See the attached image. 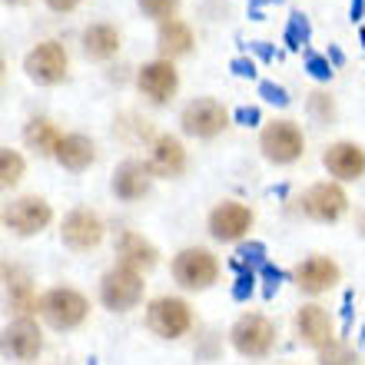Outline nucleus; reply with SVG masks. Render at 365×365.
I'll use <instances>...</instances> for the list:
<instances>
[{
  "label": "nucleus",
  "instance_id": "obj_33",
  "mask_svg": "<svg viewBox=\"0 0 365 365\" xmlns=\"http://www.w3.org/2000/svg\"><path fill=\"white\" fill-rule=\"evenodd\" d=\"M259 93H262V100H266V103H276V106H286L289 103L286 87H279V83H272V80H262Z\"/></svg>",
  "mask_w": 365,
  "mask_h": 365
},
{
  "label": "nucleus",
  "instance_id": "obj_39",
  "mask_svg": "<svg viewBox=\"0 0 365 365\" xmlns=\"http://www.w3.org/2000/svg\"><path fill=\"white\" fill-rule=\"evenodd\" d=\"M250 47H252V50H256V53H259V57H262V60H269V57H272V50H269V43H266V40H252Z\"/></svg>",
  "mask_w": 365,
  "mask_h": 365
},
{
  "label": "nucleus",
  "instance_id": "obj_8",
  "mask_svg": "<svg viewBox=\"0 0 365 365\" xmlns=\"http://www.w3.org/2000/svg\"><path fill=\"white\" fill-rule=\"evenodd\" d=\"M67 50L60 47L57 40H43L37 47L30 50L27 57H24V70H27V77L34 83H43V87H53L60 80L67 77Z\"/></svg>",
  "mask_w": 365,
  "mask_h": 365
},
{
  "label": "nucleus",
  "instance_id": "obj_25",
  "mask_svg": "<svg viewBox=\"0 0 365 365\" xmlns=\"http://www.w3.org/2000/svg\"><path fill=\"white\" fill-rule=\"evenodd\" d=\"M24 140H27V146L34 150V153L53 156L57 153V146H60V140H63V133H60L50 120H30V123L24 126Z\"/></svg>",
  "mask_w": 365,
  "mask_h": 365
},
{
  "label": "nucleus",
  "instance_id": "obj_40",
  "mask_svg": "<svg viewBox=\"0 0 365 365\" xmlns=\"http://www.w3.org/2000/svg\"><path fill=\"white\" fill-rule=\"evenodd\" d=\"M365 14V0H352V7H349V17L352 20H362Z\"/></svg>",
  "mask_w": 365,
  "mask_h": 365
},
{
  "label": "nucleus",
  "instance_id": "obj_36",
  "mask_svg": "<svg viewBox=\"0 0 365 365\" xmlns=\"http://www.w3.org/2000/svg\"><path fill=\"white\" fill-rule=\"evenodd\" d=\"M230 70L236 73V77H256V63H252L250 57H236L230 63Z\"/></svg>",
  "mask_w": 365,
  "mask_h": 365
},
{
  "label": "nucleus",
  "instance_id": "obj_9",
  "mask_svg": "<svg viewBox=\"0 0 365 365\" xmlns=\"http://www.w3.org/2000/svg\"><path fill=\"white\" fill-rule=\"evenodd\" d=\"M53 220V210H50L47 200L40 196H20V200H10L7 210H4V226L17 236H34V232H43Z\"/></svg>",
  "mask_w": 365,
  "mask_h": 365
},
{
  "label": "nucleus",
  "instance_id": "obj_18",
  "mask_svg": "<svg viewBox=\"0 0 365 365\" xmlns=\"http://www.w3.org/2000/svg\"><path fill=\"white\" fill-rule=\"evenodd\" d=\"M339 282V266L329 256H309L306 262L296 266V286L309 296H319Z\"/></svg>",
  "mask_w": 365,
  "mask_h": 365
},
{
  "label": "nucleus",
  "instance_id": "obj_43",
  "mask_svg": "<svg viewBox=\"0 0 365 365\" xmlns=\"http://www.w3.org/2000/svg\"><path fill=\"white\" fill-rule=\"evenodd\" d=\"M269 4H282V0H269Z\"/></svg>",
  "mask_w": 365,
  "mask_h": 365
},
{
  "label": "nucleus",
  "instance_id": "obj_13",
  "mask_svg": "<svg viewBox=\"0 0 365 365\" xmlns=\"http://www.w3.org/2000/svg\"><path fill=\"white\" fill-rule=\"evenodd\" d=\"M250 226H252V210L236 200L220 202V206L210 212V236L220 242L242 240V236L250 232Z\"/></svg>",
  "mask_w": 365,
  "mask_h": 365
},
{
  "label": "nucleus",
  "instance_id": "obj_41",
  "mask_svg": "<svg viewBox=\"0 0 365 365\" xmlns=\"http://www.w3.org/2000/svg\"><path fill=\"white\" fill-rule=\"evenodd\" d=\"M329 57H332V63H342V53L336 47H329Z\"/></svg>",
  "mask_w": 365,
  "mask_h": 365
},
{
  "label": "nucleus",
  "instance_id": "obj_1",
  "mask_svg": "<svg viewBox=\"0 0 365 365\" xmlns=\"http://www.w3.org/2000/svg\"><path fill=\"white\" fill-rule=\"evenodd\" d=\"M40 319L47 322L50 329H57V332H70V329L83 326V319L90 316V302L83 292L70 286H57V289H47L43 296H40Z\"/></svg>",
  "mask_w": 365,
  "mask_h": 365
},
{
  "label": "nucleus",
  "instance_id": "obj_34",
  "mask_svg": "<svg viewBox=\"0 0 365 365\" xmlns=\"http://www.w3.org/2000/svg\"><path fill=\"white\" fill-rule=\"evenodd\" d=\"M252 289H256V272H240V279H236V286H232V299H250L252 296Z\"/></svg>",
  "mask_w": 365,
  "mask_h": 365
},
{
  "label": "nucleus",
  "instance_id": "obj_20",
  "mask_svg": "<svg viewBox=\"0 0 365 365\" xmlns=\"http://www.w3.org/2000/svg\"><path fill=\"white\" fill-rule=\"evenodd\" d=\"M150 170H153V176H163V180H176V176L186 173V150H182V143L176 136L163 133L153 140Z\"/></svg>",
  "mask_w": 365,
  "mask_h": 365
},
{
  "label": "nucleus",
  "instance_id": "obj_5",
  "mask_svg": "<svg viewBox=\"0 0 365 365\" xmlns=\"http://www.w3.org/2000/svg\"><path fill=\"white\" fill-rule=\"evenodd\" d=\"M140 299H143V276L136 269L113 266L110 272H103V279H100V302L110 312H130V309L140 306Z\"/></svg>",
  "mask_w": 365,
  "mask_h": 365
},
{
  "label": "nucleus",
  "instance_id": "obj_23",
  "mask_svg": "<svg viewBox=\"0 0 365 365\" xmlns=\"http://www.w3.org/2000/svg\"><path fill=\"white\" fill-rule=\"evenodd\" d=\"M156 47L163 53V60L173 57H186L192 50V30L182 24V20H163L160 24V34H156Z\"/></svg>",
  "mask_w": 365,
  "mask_h": 365
},
{
  "label": "nucleus",
  "instance_id": "obj_37",
  "mask_svg": "<svg viewBox=\"0 0 365 365\" xmlns=\"http://www.w3.org/2000/svg\"><path fill=\"white\" fill-rule=\"evenodd\" d=\"M236 123L256 126L259 123V110H256V106H240V110H236Z\"/></svg>",
  "mask_w": 365,
  "mask_h": 365
},
{
  "label": "nucleus",
  "instance_id": "obj_42",
  "mask_svg": "<svg viewBox=\"0 0 365 365\" xmlns=\"http://www.w3.org/2000/svg\"><path fill=\"white\" fill-rule=\"evenodd\" d=\"M359 230H362V236H365V212L359 216Z\"/></svg>",
  "mask_w": 365,
  "mask_h": 365
},
{
  "label": "nucleus",
  "instance_id": "obj_15",
  "mask_svg": "<svg viewBox=\"0 0 365 365\" xmlns=\"http://www.w3.org/2000/svg\"><path fill=\"white\" fill-rule=\"evenodd\" d=\"M296 332H299V339H302L306 346H312L316 352H322L326 346L336 342L332 316H329L322 306H316V302H309V306H302L296 312Z\"/></svg>",
  "mask_w": 365,
  "mask_h": 365
},
{
  "label": "nucleus",
  "instance_id": "obj_30",
  "mask_svg": "<svg viewBox=\"0 0 365 365\" xmlns=\"http://www.w3.org/2000/svg\"><path fill=\"white\" fill-rule=\"evenodd\" d=\"M319 365H359V356L356 349H349L346 342H332V346H326L322 352H319Z\"/></svg>",
  "mask_w": 365,
  "mask_h": 365
},
{
  "label": "nucleus",
  "instance_id": "obj_4",
  "mask_svg": "<svg viewBox=\"0 0 365 365\" xmlns=\"http://www.w3.org/2000/svg\"><path fill=\"white\" fill-rule=\"evenodd\" d=\"M173 279H176V286L190 289V292H202V289H210L220 279V262H216V256L210 250L190 246V250L176 252Z\"/></svg>",
  "mask_w": 365,
  "mask_h": 365
},
{
  "label": "nucleus",
  "instance_id": "obj_31",
  "mask_svg": "<svg viewBox=\"0 0 365 365\" xmlns=\"http://www.w3.org/2000/svg\"><path fill=\"white\" fill-rule=\"evenodd\" d=\"M136 4H140V10H143L146 17H156L160 24L173 20L176 7H180V0H136Z\"/></svg>",
  "mask_w": 365,
  "mask_h": 365
},
{
  "label": "nucleus",
  "instance_id": "obj_27",
  "mask_svg": "<svg viewBox=\"0 0 365 365\" xmlns=\"http://www.w3.org/2000/svg\"><path fill=\"white\" fill-rule=\"evenodd\" d=\"M20 176H24V156L17 153V150H0V182L4 186H17L20 182Z\"/></svg>",
  "mask_w": 365,
  "mask_h": 365
},
{
  "label": "nucleus",
  "instance_id": "obj_7",
  "mask_svg": "<svg viewBox=\"0 0 365 365\" xmlns=\"http://www.w3.org/2000/svg\"><path fill=\"white\" fill-rule=\"evenodd\" d=\"M230 123V113H226V106L210 100V96H200V100H190V103L182 106L180 113V126L186 136H196V140H212V136H220Z\"/></svg>",
  "mask_w": 365,
  "mask_h": 365
},
{
  "label": "nucleus",
  "instance_id": "obj_32",
  "mask_svg": "<svg viewBox=\"0 0 365 365\" xmlns=\"http://www.w3.org/2000/svg\"><path fill=\"white\" fill-rule=\"evenodd\" d=\"M306 70L316 80H329L332 73H336V70H332V63H329V57H322V53H306Z\"/></svg>",
  "mask_w": 365,
  "mask_h": 365
},
{
  "label": "nucleus",
  "instance_id": "obj_22",
  "mask_svg": "<svg viewBox=\"0 0 365 365\" xmlns=\"http://www.w3.org/2000/svg\"><path fill=\"white\" fill-rule=\"evenodd\" d=\"M4 282H7V299L10 306L17 309L20 316H30V312H37L40 309V299L30 286V276L20 266H4Z\"/></svg>",
  "mask_w": 365,
  "mask_h": 365
},
{
  "label": "nucleus",
  "instance_id": "obj_29",
  "mask_svg": "<svg viewBox=\"0 0 365 365\" xmlns=\"http://www.w3.org/2000/svg\"><path fill=\"white\" fill-rule=\"evenodd\" d=\"M236 266L246 272H259L262 266H266V246H262V242H246V246H240Z\"/></svg>",
  "mask_w": 365,
  "mask_h": 365
},
{
  "label": "nucleus",
  "instance_id": "obj_10",
  "mask_svg": "<svg viewBox=\"0 0 365 365\" xmlns=\"http://www.w3.org/2000/svg\"><path fill=\"white\" fill-rule=\"evenodd\" d=\"M60 240L73 252H90L103 242V220L90 210H70L60 226Z\"/></svg>",
  "mask_w": 365,
  "mask_h": 365
},
{
  "label": "nucleus",
  "instance_id": "obj_12",
  "mask_svg": "<svg viewBox=\"0 0 365 365\" xmlns=\"http://www.w3.org/2000/svg\"><path fill=\"white\" fill-rule=\"evenodd\" d=\"M136 87L140 93L150 100V103H166L173 100L176 87H180V73H176L173 60H153V63H143V70L136 73Z\"/></svg>",
  "mask_w": 365,
  "mask_h": 365
},
{
  "label": "nucleus",
  "instance_id": "obj_26",
  "mask_svg": "<svg viewBox=\"0 0 365 365\" xmlns=\"http://www.w3.org/2000/svg\"><path fill=\"white\" fill-rule=\"evenodd\" d=\"M312 37V27H309V17L302 10H292L289 14V24H286V47L289 50H302Z\"/></svg>",
  "mask_w": 365,
  "mask_h": 365
},
{
  "label": "nucleus",
  "instance_id": "obj_35",
  "mask_svg": "<svg viewBox=\"0 0 365 365\" xmlns=\"http://www.w3.org/2000/svg\"><path fill=\"white\" fill-rule=\"evenodd\" d=\"M259 276L266 279V296H272V292H276V289H279V282H282V272H279V269H272L269 262H266V266H262V269H259Z\"/></svg>",
  "mask_w": 365,
  "mask_h": 365
},
{
  "label": "nucleus",
  "instance_id": "obj_2",
  "mask_svg": "<svg viewBox=\"0 0 365 365\" xmlns=\"http://www.w3.org/2000/svg\"><path fill=\"white\" fill-rule=\"evenodd\" d=\"M230 342L242 359H266L276 346V326L259 312H246L232 322Z\"/></svg>",
  "mask_w": 365,
  "mask_h": 365
},
{
  "label": "nucleus",
  "instance_id": "obj_16",
  "mask_svg": "<svg viewBox=\"0 0 365 365\" xmlns=\"http://www.w3.org/2000/svg\"><path fill=\"white\" fill-rule=\"evenodd\" d=\"M113 196L123 202H136L143 200L146 192H150V186H153V170H150V163H140V160H126V163L116 166L113 173Z\"/></svg>",
  "mask_w": 365,
  "mask_h": 365
},
{
  "label": "nucleus",
  "instance_id": "obj_38",
  "mask_svg": "<svg viewBox=\"0 0 365 365\" xmlns=\"http://www.w3.org/2000/svg\"><path fill=\"white\" fill-rule=\"evenodd\" d=\"M50 10H57V14H70V10L80 7V0H47Z\"/></svg>",
  "mask_w": 365,
  "mask_h": 365
},
{
  "label": "nucleus",
  "instance_id": "obj_17",
  "mask_svg": "<svg viewBox=\"0 0 365 365\" xmlns=\"http://www.w3.org/2000/svg\"><path fill=\"white\" fill-rule=\"evenodd\" d=\"M322 166L336 180H359L365 173V150L349 143V140H339V143L322 150Z\"/></svg>",
  "mask_w": 365,
  "mask_h": 365
},
{
  "label": "nucleus",
  "instance_id": "obj_6",
  "mask_svg": "<svg viewBox=\"0 0 365 365\" xmlns=\"http://www.w3.org/2000/svg\"><path fill=\"white\" fill-rule=\"evenodd\" d=\"M146 326L160 339H182L192 329V312L182 299L160 296L146 306Z\"/></svg>",
  "mask_w": 365,
  "mask_h": 365
},
{
  "label": "nucleus",
  "instance_id": "obj_24",
  "mask_svg": "<svg viewBox=\"0 0 365 365\" xmlns=\"http://www.w3.org/2000/svg\"><path fill=\"white\" fill-rule=\"evenodd\" d=\"M80 40H83V53L90 60H110L120 50V30L110 24H90Z\"/></svg>",
  "mask_w": 365,
  "mask_h": 365
},
{
  "label": "nucleus",
  "instance_id": "obj_14",
  "mask_svg": "<svg viewBox=\"0 0 365 365\" xmlns=\"http://www.w3.org/2000/svg\"><path fill=\"white\" fill-rule=\"evenodd\" d=\"M4 349L17 362H34L43 352V332L30 316H17L4 329Z\"/></svg>",
  "mask_w": 365,
  "mask_h": 365
},
{
  "label": "nucleus",
  "instance_id": "obj_44",
  "mask_svg": "<svg viewBox=\"0 0 365 365\" xmlns=\"http://www.w3.org/2000/svg\"><path fill=\"white\" fill-rule=\"evenodd\" d=\"M7 4H20V0H7Z\"/></svg>",
  "mask_w": 365,
  "mask_h": 365
},
{
  "label": "nucleus",
  "instance_id": "obj_19",
  "mask_svg": "<svg viewBox=\"0 0 365 365\" xmlns=\"http://www.w3.org/2000/svg\"><path fill=\"white\" fill-rule=\"evenodd\" d=\"M116 259H120V266H126V269L146 272L160 262V252H156L153 242L143 240L140 232L126 230V232H120V240H116Z\"/></svg>",
  "mask_w": 365,
  "mask_h": 365
},
{
  "label": "nucleus",
  "instance_id": "obj_28",
  "mask_svg": "<svg viewBox=\"0 0 365 365\" xmlns=\"http://www.w3.org/2000/svg\"><path fill=\"white\" fill-rule=\"evenodd\" d=\"M306 110H309V116H312L316 123H332V120H336V100H332L326 90H316V93H309Z\"/></svg>",
  "mask_w": 365,
  "mask_h": 365
},
{
  "label": "nucleus",
  "instance_id": "obj_21",
  "mask_svg": "<svg viewBox=\"0 0 365 365\" xmlns=\"http://www.w3.org/2000/svg\"><path fill=\"white\" fill-rule=\"evenodd\" d=\"M53 160H57L63 170H70V173H83V170L96 160V146H93V140L83 133H67L60 140Z\"/></svg>",
  "mask_w": 365,
  "mask_h": 365
},
{
  "label": "nucleus",
  "instance_id": "obj_11",
  "mask_svg": "<svg viewBox=\"0 0 365 365\" xmlns=\"http://www.w3.org/2000/svg\"><path fill=\"white\" fill-rule=\"evenodd\" d=\"M349 210V196L339 182H316L302 196V212L316 222H336Z\"/></svg>",
  "mask_w": 365,
  "mask_h": 365
},
{
  "label": "nucleus",
  "instance_id": "obj_3",
  "mask_svg": "<svg viewBox=\"0 0 365 365\" xmlns=\"http://www.w3.org/2000/svg\"><path fill=\"white\" fill-rule=\"evenodd\" d=\"M259 150L262 156L276 166H289L296 163L299 156L306 153V136L292 120H276V123H266L259 133Z\"/></svg>",
  "mask_w": 365,
  "mask_h": 365
}]
</instances>
